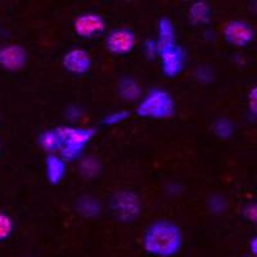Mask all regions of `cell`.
<instances>
[{
  "label": "cell",
  "instance_id": "30bf717a",
  "mask_svg": "<svg viewBox=\"0 0 257 257\" xmlns=\"http://www.w3.org/2000/svg\"><path fill=\"white\" fill-rule=\"evenodd\" d=\"M27 52L20 44H6L0 47V67L9 72L21 71L27 63Z\"/></svg>",
  "mask_w": 257,
  "mask_h": 257
},
{
  "label": "cell",
  "instance_id": "52a82bcc",
  "mask_svg": "<svg viewBox=\"0 0 257 257\" xmlns=\"http://www.w3.org/2000/svg\"><path fill=\"white\" fill-rule=\"evenodd\" d=\"M137 45V35L128 27L112 29L105 35V48L113 56H127Z\"/></svg>",
  "mask_w": 257,
  "mask_h": 257
},
{
  "label": "cell",
  "instance_id": "ffe728a7",
  "mask_svg": "<svg viewBox=\"0 0 257 257\" xmlns=\"http://www.w3.org/2000/svg\"><path fill=\"white\" fill-rule=\"evenodd\" d=\"M13 229H15V224L11 216L4 212H0V242L8 239L12 235Z\"/></svg>",
  "mask_w": 257,
  "mask_h": 257
},
{
  "label": "cell",
  "instance_id": "484cf974",
  "mask_svg": "<svg viewBox=\"0 0 257 257\" xmlns=\"http://www.w3.org/2000/svg\"><path fill=\"white\" fill-rule=\"evenodd\" d=\"M249 251H251L252 256L257 257V235L252 238L251 242H249Z\"/></svg>",
  "mask_w": 257,
  "mask_h": 257
},
{
  "label": "cell",
  "instance_id": "9a60e30c",
  "mask_svg": "<svg viewBox=\"0 0 257 257\" xmlns=\"http://www.w3.org/2000/svg\"><path fill=\"white\" fill-rule=\"evenodd\" d=\"M38 143L40 148L48 155H58L62 147V138L59 134L58 126L48 128L41 133L38 138Z\"/></svg>",
  "mask_w": 257,
  "mask_h": 257
},
{
  "label": "cell",
  "instance_id": "7c38bea8",
  "mask_svg": "<svg viewBox=\"0 0 257 257\" xmlns=\"http://www.w3.org/2000/svg\"><path fill=\"white\" fill-rule=\"evenodd\" d=\"M117 94L123 102L139 103L143 98V89H142L141 82L134 77L125 76L121 77L117 82Z\"/></svg>",
  "mask_w": 257,
  "mask_h": 257
},
{
  "label": "cell",
  "instance_id": "44dd1931",
  "mask_svg": "<svg viewBox=\"0 0 257 257\" xmlns=\"http://www.w3.org/2000/svg\"><path fill=\"white\" fill-rule=\"evenodd\" d=\"M143 53L148 61L158 59V56H160V45H158L157 40L156 39H148V40L144 41Z\"/></svg>",
  "mask_w": 257,
  "mask_h": 257
},
{
  "label": "cell",
  "instance_id": "3957f363",
  "mask_svg": "<svg viewBox=\"0 0 257 257\" xmlns=\"http://www.w3.org/2000/svg\"><path fill=\"white\" fill-rule=\"evenodd\" d=\"M58 130L62 138V147L58 155L67 164L81 160L85 148L89 146V143L96 135V130L94 127H77V126L63 125L58 126Z\"/></svg>",
  "mask_w": 257,
  "mask_h": 257
},
{
  "label": "cell",
  "instance_id": "7a4b0ae2",
  "mask_svg": "<svg viewBox=\"0 0 257 257\" xmlns=\"http://www.w3.org/2000/svg\"><path fill=\"white\" fill-rule=\"evenodd\" d=\"M173 95L162 88H153L137 104V114L147 120H167L175 114Z\"/></svg>",
  "mask_w": 257,
  "mask_h": 257
},
{
  "label": "cell",
  "instance_id": "5b68a950",
  "mask_svg": "<svg viewBox=\"0 0 257 257\" xmlns=\"http://www.w3.org/2000/svg\"><path fill=\"white\" fill-rule=\"evenodd\" d=\"M161 64V72L167 79H175L183 73L187 64V53L184 48L178 43L160 49L158 56Z\"/></svg>",
  "mask_w": 257,
  "mask_h": 257
},
{
  "label": "cell",
  "instance_id": "9c48e42d",
  "mask_svg": "<svg viewBox=\"0 0 257 257\" xmlns=\"http://www.w3.org/2000/svg\"><path fill=\"white\" fill-rule=\"evenodd\" d=\"M62 66L67 72L81 76L91 70L93 59L88 50L82 48H72L63 54Z\"/></svg>",
  "mask_w": 257,
  "mask_h": 257
},
{
  "label": "cell",
  "instance_id": "4316f807",
  "mask_svg": "<svg viewBox=\"0 0 257 257\" xmlns=\"http://www.w3.org/2000/svg\"><path fill=\"white\" fill-rule=\"evenodd\" d=\"M252 257H256V256H252Z\"/></svg>",
  "mask_w": 257,
  "mask_h": 257
},
{
  "label": "cell",
  "instance_id": "ba28073f",
  "mask_svg": "<svg viewBox=\"0 0 257 257\" xmlns=\"http://www.w3.org/2000/svg\"><path fill=\"white\" fill-rule=\"evenodd\" d=\"M254 30L248 22L240 20L229 21L222 30V36L228 44L235 48H245L254 40Z\"/></svg>",
  "mask_w": 257,
  "mask_h": 257
},
{
  "label": "cell",
  "instance_id": "e0dca14e",
  "mask_svg": "<svg viewBox=\"0 0 257 257\" xmlns=\"http://www.w3.org/2000/svg\"><path fill=\"white\" fill-rule=\"evenodd\" d=\"M102 162L96 156H85L79 161L80 176L84 178L85 180H93V179L98 178L102 173Z\"/></svg>",
  "mask_w": 257,
  "mask_h": 257
},
{
  "label": "cell",
  "instance_id": "8992f818",
  "mask_svg": "<svg viewBox=\"0 0 257 257\" xmlns=\"http://www.w3.org/2000/svg\"><path fill=\"white\" fill-rule=\"evenodd\" d=\"M72 27L75 34L80 39L94 40V39L99 38L104 34L107 24H105L104 18L98 13L85 12L73 20Z\"/></svg>",
  "mask_w": 257,
  "mask_h": 257
},
{
  "label": "cell",
  "instance_id": "277c9868",
  "mask_svg": "<svg viewBox=\"0 0 257 257\" xmlns=\"http://www.w3.org/2000/svg\"><path fill=\"white\" fill-rule=\"evenodd\" d=\"M109 208L120 222L130 224L137 221L142 215L141 197L132 189H120L112 194Z\"/></svg>",
  "mask_w": 257,
  "mask_h": 257
},
{
  "label": "cell",
  "instance_id": "cb8c5ba5",
  "mask_svg": "<svg viewBox=\"0 0 257 257\" xmlns=\"http://www.w3.org/2000/svg\"><path fill=\"white\" fill-rule=\"evenodd\" d=\"M247 107H248L249 114L257 118V85L249 89L248 95H247Z\"/></svg>",
  "mask_w": 257,
  "mask_h": 257
},
{
  "label": "cell",
  "instance_id": "7402d4cb",
  "mask_svg": "<svg viewBox=\"0 0 257 257\" xmlns=\"http://www.w3.org/2000/svg\"><path fill=\"white\" fill-rule=\"evenodd\" d=\"M207 206L210 212L212 213H222L226 208V201H225L224 197L219 196V194H215V196L211 197L207 201Z\"/></svg>",
  "mask_w": 257,
  "mask_h": 257
},
{
  "label": "cell",
  "instance_id": "d4e9b609",
  "mask_svg": "<svg viewBox=\"0 0 257 257\" xmlns=\"http://www.w3.org/2000/svg\"><path fill=\"white\" fill-rule=\"evenodd\" d=\"M243 216L248 221L257 224V202H251L243 208Z\"/></svg>",
  "mask_w": 257,
  "mask_h": 257
},
{
  "label": "cell",
  "instance_id": "ac0fdd59",
  "mask_svg": "<svg viewBox=\"0 0 257 257\" xmlns=\"http://www.w3.org/2000/svg\"><path fill=\"white\" fill-rule=\"evenodd\" d=\"M212 132L221 141H228L235 133V123L228 117H219L213 122Z\"/></svg>",
  "mask_w": 257,
  "mask_h": 257
},
{
  "label": "cell",
  "instance_id": "8fae6325",
  "mask_svg": "<svg viewBox=\"0 0 257 257\" xmlns=\"http://www.w3.org/2000/svg\"><path fill=\"white\" fill-rule=\"evenodd\" d=\"M45 178L50 185H59L67 174V162L59 155H48L45 157Z\"/></svg>",
  "mask_w": 257,
  "mask_h": 257
},
{
  "label": "cell",
  "instance_id": "603a6c76",
  "mask_svg": "<svg viewBox=\"0 0 257 257\" xmlns=\"http://www.w3.org/2000/svg\"><path fill=\"white\" fill-rule=\"evenodd\" d=\"M194 76L201 84H210L213 80V71L207 66H198Z\"/></svg>",
  "mask_w": 257,
  "mask_h": 257
},
{
  "label": "cell",
  "instance_id": "4fadbf2b",
  "mask_svg": "<svg viewBox=\"0 0 257 257\" xmlns=\"http://www.w3.org/2000/svg\"><path fill=\"white\" fill-rule=\"evenodd\" d=\"M188 20L194 26H207L212 20V8L205 0L193 2L188 8Z\"/></svg>",
  "mask_w": 257,
  "mask_h": 257
},
{
  "label": "cell",
  "instance_id": "5bb4252c",
  "mask_svg": "<svg viewBox=\"0 0 257 257\" xmlns=\"http://www.w3.org/2000/svg\"><path fill=\"white\" fill-rule=\"evenodd\" d=\"M75 211L85 219H95L102 212V203L96 197L84 194L75 201Z\"/></svg>",
  "mask_w": 257,
  "mask_h": 257
},
{
  "label": "cell",
  "instance_id": "2e32d148",
  "mask_svg": "<svg viewBox=\"0 0 257 257\" xmlns=\"http://www.w3.org/2000/svg\"><path fill=\"white\" fill-rule=\"evenodd\" d=\"M157 40L160 49L164 47L176 44V31L174 22L170 18L162 17L157 22Z\"/></svg>",
  "mask_w": 257,
  "mask_h": 257
},
{
  "label": "cell",
  "instance_id": "d6986e66",
  "mask_svg": "<svg viewBox=\"0 0 257 257\" xmlns=\"http://www.w3.org/2000/svg\"><path fill=\"white\" fill-rule=\"evenodd\" d=\"M128 117H130V112L126 109H118V111L109 112L108 114H105L103 117L102 123L104 126H116L127 121Z\"/></svg>",
  "mask_w": 257,
  "mask_h": 257
},
{
  "label": "cell",
  "instance_id": "6da1fadb",
  "mask_svg": "<svg viewBox=\"0 0 257 257\" xmlns=\"http://www.w3.org/2000/svg\"><path fill=\"white\" fill-rule=\"evenodd\" d=\"M183 247V233L171 220H156L143 235V248L149 256L174 257Z\"/></svg>",
  "mask_w": 257,
  "mask_h": 257
}]
</instances>
